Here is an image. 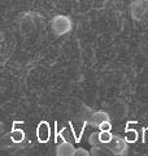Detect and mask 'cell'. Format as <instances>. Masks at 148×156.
Returning <instances> with one entry per match:
<instances>
[{
	"instance_id": "cell-1",
	"label": "cell",
	"mask_w": 148,
	"mask_h": 156,
	"mask_svg": "<svg viewBox=\"0 0 148 156\" xmlns=\"http://www.w3.org/2000/svg\"><path fill=\"white\" fill-rule=\"evenodd\" d=\"M37 135H38L39 142H42V143H46L49 139L51 131H49V126H48V124L46 122V121H43V122L39 124L38 130H37Z\"/></svg>"
},
{
	"instance_id": "cell-4",
	"label": "cell",
	"mask_w": 148,
	"mask_h": 156,
	"mask_svg": "<svg viewBox=\"0 0 148 156\" xmlns=\"http://www.w3.org/2000/svg\"><path fill=\"white\" fill-rule=\"evenodd\" d=\"M99 140L101 143H109L112 140V135L109 133V130H101V133L99 134Z\"/></svg>"
},
{
	"instance_id": "cell-7",
	"label": "cell",
	"mask_w": 148,
	"mask_h": 156,
	"mask_svg": "<svg viewBox=\"0 0 148 156\" xmlns=\"http://www.w3.org/2000/svg\"><path fill=\"white\" fill-rule=\"evenodd\" d=\"M143 138H144V142L148 143V129L144 130V136H143Z\"/></svg>"
},
{
	"instance_id": "cell-6",
	"label": "cell",
	"mask_w": 148,
	"mask_h": 156,
	"mask_svg": "<svg viewBox=\"0 0 148 156\" xmlns=\"http://www.w3.org/2000/svg\"><path fill=\"white\" fill-rule=\"evenodd\" d=\"M100 130H111L109 122H101L100 124Z\"/></svg>"
},
{
	"instance_id": "cell-5",
	"label": "cell",
	"mask_w": 148,
	"mask_h": 156,
	"mask_svg": "<svg viewBox=\"0 0 148 156\" xmlns=\"http://www.w3.org/2000/svg\"><path fill=\"white\" fill-rule=\"evenodd\" d=\"M11 138L13 142H22L23 140V131L22 130H16V129H13V131L11 133Z\"/></svg>"
},
{
	"instance_id": "cell-3",
	"label": "cell",
	"mask_w": 148,
	"mask_h": 156,
	"mask_svg": "<svg viewBox=\"0 0 148 156\" xmlns=\"http://www.w3.org/2000/svg\"><path fill=\"white\" fill-rule=\"evenodd\" d=\"M125 139H126V142H129V143L135 142V140L138 139V133H136V130H130V129H127V130L125 131Z\"/></svg>"
},
{
	"instance_id": "cell-2",
	"label": "cell",
	"mask_w": 148,
	"mask_h": 156,
	"mask_svg": "<svg viewBox=\"0 0 148 156\" xmlns=\"http://www.w3.org/2000/svg\"><path fill=\"white\" fill-rule=\"evenodd\" d=\"M73 154L76 152H74V148L69 142H64L57 147V155H73Z\"/></svg>"
}]
</instances>
